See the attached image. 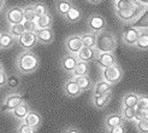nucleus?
Wrapping results in <instances>:
<instances>
[{"mask_svg":"<svg viewBox=\"0 0 148 133\" xmlns=\"http://www.w3.org/2000/svg\"><path fill=\"white\" fill-rule=\"evenodd\" d=\"M16 70L21 75H29L36 71L40 66V60L32 50H24L23 52H21L17 58L16 62Z\"/></svg>","mask_w":148,"mask_h":133,"instance_id":"obj_1","label":"nucleus"},{"mask_svg":"<svg viewBox=\"0 0 148 133\" xmlns=\"http://www.w3.org/2000/svg\"><path fill=\"white\" fill-rule=\"evenodd\" d=\"M145 9L146 6H143L141 3H138V0H130L129 4L125 7H123L121 10H117L114 12L121 22L131 24L141 16V13L145 11Z\"/></svg>","mask_w":148,"mask_h":133,"instance_id":"obj_2","label":"nucleus"},{"mask_svg":"<svg viewBox=\"0 0 148 133\" xmlns=\"http://www.w3.org/2000/svg\"><path fill=\"white\" fill-rule=\"evenodd\" d=\"M118 47L116 35L110 30H101L97 33V45L95 50L98 52H114Z\"/></svg>","mask_w":148,"mask_h":133,"instance_id":"obj_3","label":"nucleus"},{"mask_svg":"<svg viewBox=\"0 0 148 133\" xmlns=\"http://www.w3.org/2000/svg\"><path fill=\"white\" fill-rule=\"evenodd\" d=\"M123 75H124L123 69L121 68V65H118V63L101 69V79L110 82L111 85L118 84L123 79Z\"/></svg>","mask_w":148,"mask_h":133,"instance_id":"obj_4","label":"nucleus"},{"mask_svg":"<svg viewBox=\"0 0 148 133\" xmlns=\"http://www.w3.org/2000/svg\"><path fill=\"white\" fill-rule=\"evenodd\" d=\"M23 100H24L23 94H21L18 92H12L10 94H7L3 102V104L0 105V112L9 114L11 110H13L17 105H19Z\"/></svg>","mask_w":148,"mask_h":133,"instance_id":"obj_5","label":"nucleus"},{"mask_svg":"<svg viewBox=\"0 0 148 133\" xmlns=\"http://www.w3.org/2000/svg\"><path fill=\"white\" fill-rule=\"evenodd\" d=\"M87 27L89 29V32L97 34L101 30H105L107 27V22L105 17H102L101 15L93 13L87 18Z\"/></svg>","mask_w":148,"mask_h":133,"instance_id":"obj_6","label":"nucleus"},{"mask_svg":"<svg viewBox=\"0 0 148 133\" xmlns=\"http://www.w3.org/2000/svg\"><path fill=\"white\" fill-rule=\"evenodd\" d=\"M64 45H65L66 52L77 56V53L84 47V46H83V41H82V35L73 34V35L68 36V38H66V40H65Z\"/></svg>","mask_w":148,"mask_h":133,"instance_id":"obj_7","label":"nucleus"},{"mask_svg":"<svg viewBox=\"0 0 148 133\" xmlns=\"http://www.w3.org/2000/svg\"><path fill=\"white\" fill-rule=\"evenodd\" d=\"M94 61L100 69L117 64V58L114 56V52H98L97 51V56H95Z\"/></svg>","mask_w":148,"mask_h":133,"instance_id":"obj_8","label":"nucleus"},{"mask_svg":"<svg viewBox=\"0 0 148 133\" xmlns=\"http://www.w3.org/2000/svg\"><path fill=\"white\" fill-rule=\"evenodd\" d=\"M63 92L68 98H77L82 94V90L79 88L78 84L73 78L68 79L63 85Z\"/></svg>","mask_w":148,"mask_h":133,"instance_id":"obj_9","label":"nucleus"},{"mask_svg":"<svg viewBox=\"0 0 148 133\" xmlns=\"http://www.w3.org/2000/svg\"><path fill=\"white\" fill-rule=\"evenodd\" d=\"M6 21L9 24H17V23H23L24 22V11L23 7L19 6H13L10 7L9 10L6 11Z\"/></svg>","mask_w":148,"mask_h":133,"instance_id":"obj_10","label":"nucleus"},{"mask_svg":"<svg viewBox=\"0 0 148 133\" xmlns=\"http://www.w3.org/2000/svg\"><path fill=\"white\" fill-rule=\"evenodd\" d=\"M140 34H141V29H137V28L132 27L130 24V27H127L124 29L123 35H122V40L127 46L134 47L137 39H138V36H140Z\"/></svg>","mask_w":148,"mask_h":133,"instance_id":"obj_11","label":"nucleus"},{"mask_svg":"<svg viewBox=\"0 0 148 133\" xmlns=\"http://www.w3.org/2000/svg\"><path fill=\"white\" fill-rule=\"evenodd\" d=\"M18 45L24 48V50H33L34 46L38 42V38H36V33H30V32H25L22 34L19 38H17Z\"/></svg>","mask_w":148,"mask_h":133,"instance_id":"obj_12","label":"nucleus"},{"mask_svg":"<svg viewBox=\"0 0 148 133\" xmlns=\"http://www.w3.org/2000/svg\"><path fill=\"white\" fill-rule=\"evenodd\" d=\"M123 123H125V120L119 112V113L107 114L105 117H103L102 126H103V130H106V128H112L116 126H119V125H123Z\"/></svg>","mask_w":148,"mask_h":133,"instance_id":"obj_13","label":"nucleus"},{"mask_svg":"<svg viewBox=\"0 0 148 133\" xmlns=\"http://www.w3.org/2000/svg\"><path fill=\"white\" fill-rule=\"evenodd\" d=\"M78 63V58L76 55H71V53H66L60 61V68L64 73L66 74H71L73 69L76 68V65Z\"/></svg>","mask_w":148,"mask_h":133,"instance_id":"obj_14","label":"nucleus"},{"mask_svg":"<svg viewBox=\"0 0 148 133\" xmlns=\"http://www.w3.org/2000/svg\"><path fill=\"white\" fill-rule=\"evenodd\" d=\"M111 99H112V93H107V94H93L92 96V105L95 109L102 110V109H105L110 104Z\"/></svg>","mask_w":148,"mask_h":133,"instance_id":"obj_15","label":"nucleus"},{"mask_svg":"<svg viewBox=\"0 0 148 133\" xmlns=\"http://www.w3.org/2000/svg\"><path fill=\"white\" fill-rule=\"evenodd\" d=\"M30 110H32V108L29 107V104H28L25 100H23L19 105H17L13 110H11L9 114H10L12 117H14L16 120H18L19 122H22V121L24 120V117L28 115V113L30 112Z\"/></svg>","mask_w":148,"mask_h":133,"instance_id":"obj_16","label":"nucleus"},{"mask_svg":"<svg viewBox=\"0 0 148 133\" xmlns=\"http://www.w3.org/2000/svg\"><path fill=\"white\" fill-rule=\"evenodd\" d=\"M36 38H38V42L42 44V45H49L54 40V33L52 30V28H46V29H39L36 32Z\"/></svg>","mask_w":148,"mask_h":133,"instance_id":"obj_17","label":"nucleus"},{"mask_svg":"<svg viewBox=\"0 0 148 133\" xmlns=\"http://www.w3.org/2000/svg\"><path fill=\"white\" fill-rule=\"evenodd\" d=\"M112 87L113 85L100 79L97 82H94L92 91H93V94H107V93H112Z\"/></svg>","mask_w":148,"mask_h":133,"instance_id":"obj_18","label":"nucleus"},{"mask_svg":"<svg viewBox=\"0 0 148 133\" xmlns=\"http://www.w3.org/2000/svg\"><path fill=\"white\" fill-rule=\"evenodd\" d=\"M22 122L30 125L32 127H35L36 130H38L41 126V123H42V117L38 112H35V110H30Z\"/></svg>","mask_w":148,"mask_h":133,"instance_id":"obj_19","label":"nucleus"},{"mask_svg":"<svg viewBox=\"0 0 148 133\" xmlns=\"http://www.w3.org/2000/svg\"><path fill=\"white\" fill-rule=\"evenodd\" d=\"M95 56H97V50H95L94 47H83L77 53L78 61L87 62V63H89L93 60H95Z\"/></svg>","mask_w":148,"mask_h":133,"instance_id":"obj_20","label":"nucleus"},{"mask_svg":"<svg viewBox=\"0 0 148 133\" xmlns=\"http://www.w3.org/2000/svg\"><path fill=\"white\" fill-rule=\"evenodd\" d=\"M140 94L136 92H128L123 96L122 98V107H130V108H136L138 103Z\"/></svg>","mask_w":148,"mask_h":133,"instance_id":"obj_21","label":"nucleus"},{"mask_svg":"<svg viewBox=\"0 0 148 133\" xmlns=\"http://www.w3.org/2000/svg\"><path fill=\"white\" fill-rule=\"evenodd\" d=\"M76 80V82L78 84L79 88L82 90V92H86V91H89L93 88L94 86V82L92 81L90 76H89V74L88 75H81V76H76V78H73Z\"/></svg>","mask_w":148,"mask_h":133,"instance_id":"obj_22","label":"nucleus"},{"mask_svg":"<svg viewBox=\"0 0 148 133\" xmlns=\"http://www.w3.org/2000/svg\"><path fill=\"white\" fill-rule=\"evenodd\" d=\"M131 26L137 29H141V30H148V6L141 13V16H140L134 23H131Z\"/></svg>","mask_w":148,"mask_h":133,"instance_id":"obj_23","label":"nucleus"},{"mask_svg":"<svg viewBox=\"0 0 148 133\" xmlns=\"http://www.w3.org/2000/svg\"><path fill=\"white\" fill-rule=\"evenodd\" d=\"M64 18L69 22V23H76V22L81 21L82 18V11H81L77 6H73L69 10V12L65 15Z\"/></svg>","mask_w":148,"mask_h":133,"instance_id":"obj_24","label":"nucleus"},{"mask_svg":"<svg viewBox=\"0 0 148 133\" xmlns=\"http://www.w3.org/2000/svg\"><path fill=\"white\" fill-rule=\"evenodd\" d=\"M0 40H1V50H9L11 48L17 39L13 35H11L9 32L6 33H0Z\"/></svg>","mask_w":148,"mask_h":133,"instance_id":"obj_25","label":"nucleus"},{"mask_svg":"<svg viewBox=\"0 0 148 133\" xmlns=\"http://www.w3.org/2000/svg\"><path fill=\"white\" fill-rule=\"evenodd\" d=\"M88 74H89V63L78 61L76 68L73 69V71L70 75H71V78H76V76H81V75H88Z\"/></svg>","mask_w":148,"mask_h":133,"instance_id":"obj_26","label":"nucleus"},{"mask_svg":"<svg viewBox=\"0 0 148 133\" xmlns=\"http://www.w3.org/2000/svg\"><path fill=\"white\" fill-rule=\"evenodd\" d=\"M134 47L138 51H148V30H141Z\"/></svg>","mask_w":148,"mask_h":133,"instance_id":"obj_27","label":"nucleus"},{"mask_svg":"<svg viewBox=\"0 0 148 133\" xmlns=\"http://www.w3.org/2000/svg\"><path fill=\"white\" fill-rule=\"evenodd\" d=\"M36 24H38L39 29H46V28H52V24H53V17L52 15L48 12L43 16H40L36 18Z\"/></svg>","mask_w":148,"mask_h":133,"instance_id":"obj_28","label":"nucleus"},{"mask_svg":"<svg viewBox=\"0 0 148 133\" xmlns=\"http://www.w3.org/2000/svg\"><path fill=\"white\" fill-rule=\"evenodd\" d=\"M71 7H72V4L69 0H57L56 3V11L63 17L69 12Z\"/></svg>","mask_w":148,"mask_h":133,"instance_id":"obj_29","label":"nucleus"},{"mask_svg":"<svg viewBox=\"0 0 148 133\" xmlns=\"http://www.w3.org/2000/svg\"><path fill=\"white\" fill-rule=\"evenodd\" d=\"M82 41H83V46L84 47H94L97 45V34L88 32L82 34Z\"/></svg>","mask_w":148,"mask_h":133,"instance_id":"obj_30","label":"nucleus"},{"mask_svg":"<svg viewBox=\"0 0 148 133\" xmlns=\"http://www.w3.org/2000/svg\"><path fill=\"white\" fill-rule=\"evenodd\" d=\"M7 32H9L11 35H13L14 38H19V36L25 33V28L23 23H17V24H9V28H7Z\"/></svg>","mask_w":148,"mask_h":133,"instance_id":"obj_31","label":"nucleus"},{"mask_svg":"<svg viewBox=\"0 0 148 133\" xmlns=\"http://www.w3.org/2000/svg\"><path fill=\"white\" fill-rule=\"evenodd\" d=\"M121 114L123 115L125 121H135V119H136V108L122 107Z\"/></svg>","mask_w":148,"mask_h":133,"instance_id":"obj_32","label":"nucleus"},{"mask_svg":"<svg viewBox=\"0 0 148 133\" xmlns=\"http://www.w3.org/2000/svg\"><path fill=\"white\" fill-rule=\"evenodd\" d=\"M135 128L137 133H148V117H142L135 121Z\"/></svg>","mask_w":148,"mask_h":133,"instance_id":"obj_33","label":"nucleus"},{"mask_svg":"<svg viewBox=\"0 0 148 133\" xmlns=\"http://www.w3.org/2000/svg\"><path fill=\"white\" fill-rule=\"evenodd\" d=\"M136 112H146L148 113V96L140 94L138 103L136 105Z\"/></svg>","mask_w":148,"mask_h":133,"instance_id":"obj_34","label":"nucleus"},{"mask_svg":"<svg viewBox=\"0 0 148 133\" xmlns=\"http://www.w3.org/2000/svg\"><path fill=\"white\" fill-rule=\"evenodd\" d=\"M23 11H24V21H36V18H38L33 5L24 6Z\"/></svg>","mask_w":148,"mask_h":133,"instance_id":"obj_35","label":"nucleus"},{"mask_svg":"<svg viewBox=\"0 0 148 133\" xmlns=\"http://www.w3.org/2000/svg\"><path fill=\"white\" fill-rule=\"evenodd\" d=\"M21 86V79L16 74H11L10 76H7V87L12 88V90H16Z\"/></svg>","mask_w":148,"mask_h":133,"instance_id":"obj_36","label":"nucleus"},{"mask_svg":"<svg viewBox=\"0 0 148 133\" xmlns=\"http://www.w3.org/2000/svg\"><path fill=\"white\" fill-rule=\"evenodd\" d=\"M33 6H34L35 13H36V16H38V17L43 16V15L48 13V9H47V6H46V4H45V3L39 1V3H35Z\"/></svg>","mask_w":148,"mask_h":133,"instance_id":"obj_37","label":"nucleus"},{"mask_svg":"<svg viewBox=\"0 0 148 133\" xmlns=\"http://www.w3.org/2000/svg\"><path fill=\"white\" fill-rule=\"evenodd\" d=\"M14 133H36V128L32 127L30 125H28V123L21 122L17 126L16 132H14Z\"/></svg>","mask_w":148,"mask_h":133,"instance_id":"obj_38","label":"nucleus"},{"mask_svg":"<svg viewBox=\"0 0 148 133\" xmlns=\"http://www.w3.org/2000/svg\"><path fill=\"white\" fill-rule=\"evenodd\" d=\"M25 32H30V33H36L39 30V27L36 24V21H24L23 22Z\"/></svg>","mask_w":148,"mask_h":133,"instance_id":"obj_39","label":"nucleus"},{"mask_svg":"<svg viewBox=\"0 0 148 133\" xmlns=\"http://www.w3.org/2000/svg\"><path fill=\"white\" fill-rule=\"evenodd\" d=\"M105 133H127V127H125V123H123L112 128H106Z\"/></svg>","mask_w":148,"mask_h":133,"instance_id":"obj_40","label":"nucleus"},{"mask_svg":"<svg viewBox=\"0 0 148 133\" xmlns=\"http://www.w3.org/2000/svg\"><path fill=\"white\" fill-rule=\"evenodd\" d=\"M7 86V74L5 73V70L0 71V88H3Z\"/></svg>","mask_w":148,"mask_h":133,"instance_id":"obj_41","label":"nucleus"},{"mask_svg":"<svg viewBox=\"0 0 148 133\" xmlns=\"http://www.w3.org/2000/svg\"><path fill=\"white\" fill-rule=\"evenodd\" d=\"M62 133H82V132H81V131H79L77 127H75V126H68V127L64 128V131H63Z\"/></svg>","mask_w":148,"mask_h":133,"instance_id":"obj_42","label":"nucleus"},{"mask_svg":"<svg viewBox=\"0 0 148 133\" xmlns=\"http://www.w3.org/2000/svg\"><path fill=\"white\" fill-rule=\"evenodd\" d=\"M88 3H90V4H100L102 0H87Z\"/></svg>","mask_w":148,"mask_h":133,"instance_id":"obj_43","label":"nucleus"},{"mask_svg":"<svg viewBox=\"0 0 148 133\" xmlns=\"http://www.w3.org/2000/svg\"><path fill=\"white\" fill-rule=\"evenodd\" d=\"M138 3H141V4H142L143 6H146V7L148 6V0H138Z\"/></svg>","mask_w":148,"mask_h":133,"instance_id":"obj_44","label":"nucleus"},{"mask_svg":"<svg viewBox=\"0 0 148 133\" xmlns=\"http://www.w3.org/2000/svg\"><path fill=\"white\" fill-rule=\"evenodd\" d=\"M4 4H5V0H0V10L3 9V6H4Z\"/></svg>","mask_w":148,"mask_h":133,"instance_id":"obj_45","label":"nucleus"},{"mask_svg":"<svg viewBox=\"0 0 148 133\" xmlns=\"http://www.w3.org/2000/svg\"><path fill=\"white\" fill-rule=\"evenodd\" d=\"M1 70H4V68H3V64L0 63V71H1Z\"/></svg>","mask_w":148,"mask_h":133,"instance_id":"obj_46","label":"nucleus"},{"mask_svg":"<svg viewBox=\"0 0 148 133\" xmlns=\"http://www.w3.org/2000/svg\"><path fill=\"white\" fill-rule=\"evenodd\" d=\"M0 50H1V40H0Z\"/></svg>","mask_w":148,"mask_h":133,"instance_id":"obj_47","label":"nucleus"},{"mask_svg":"<svg viewBox=\"0 0 148 133\" xmlns=\"http://www.w3.org/2000/svg\"><path fill=\"white\" fill-rule=\"evenodd\" d=\"M69 1H70V0H69Z\"/></svg>","mask_w":148,"mask_h":133,"instance_id":"obj_48","label":"nucleus"}]
</instances>
